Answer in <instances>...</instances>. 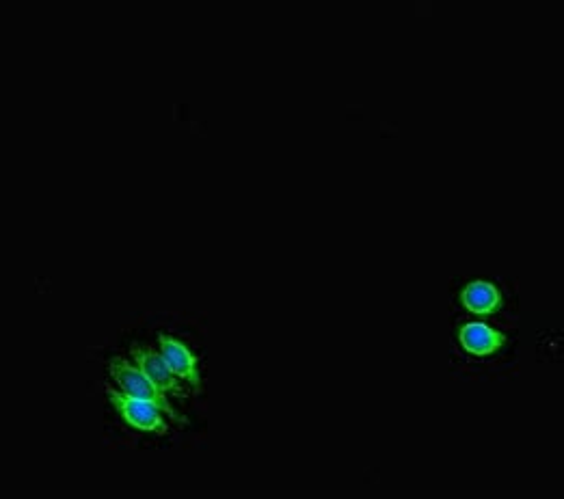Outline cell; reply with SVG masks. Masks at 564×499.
Masks as SVG:
<instances>
[{"label":"cell","mask_w":564,"mask_h":499,"mask_svg":"<svg viewBox=\"0 0 564 499\" xmlns=\"http://www.w3.org/2000/svg\"><path fill=\"white\" fill-rule=\"evenodd\" d=\"M160 355L167 361V366L171 368V372L178 376V379L186 381L193 389H201V376L197 370V361L191 355L184 344H180L178 340H173L169 335H160Z\"/></svg>","instance_id":"4"},{"label":"cell","mask_w":564,"mask_h":499,"mask_svg":"<svg viewBox=\"0 0 564 499\" xmlns=\"http://www.w3.org/2000/svg\"><path fill=\"white\" fill-rule=\"evenodd\" d=\"M461 303L472 314H493L502 307V294L489 281H472L461 292Z\"/></svg>","instance_id":"6"},{"label":"cell","mask_w":564,"mask_h":499,"mask_svg":"<svg viewBox=\"0 0 564 499\" xmlns=\"http://www.w3.org/2000/svg\"><path fill=\"white\" fill-rule=\"evenodd\" d=\"M459 340L469 355L487 357L498 353V350L504 346L506 337L500 331L482 325V322H469V325L461 329Z\"/></svg>","instance_id":"5"},{"label":"cell","mask_w":564,"mask_h":499,"mask_svg":"<svg viewBox=\"0 0 564 499\" xmlns=\"http://www.w3.org/2000/svg\"><path fill=\"white\" fill-rule=\"evenodd\" d=\"M132 357L137 361L139 370L150 379L163 394H173V396H184L182 385L178 383V376L171 372V368L167 366V361L163 359V355L154 353L150 348H141V346H132Z\"/></svg>","instance_id":"3"},{"label":"cell","mask_w":564,"mask_h":499,"mask_svg":"<svg viewBox=\"0 0 564 499\" xmlns=\"http://www.w3.org/2000/svg\"><path fill=\"white\" fill-rule=\"evenodd\" d=\"M106 396H109V402L113 407L122 413L126 424L139 430H150V433H167L169 430L163 417L165 411L160 409L158 404L150 400L132 398L124 394V391H115V389H106Z\"/></svg>","instance_id":"2"},{"label":"cell","mask_w":564,"mask_h":499,"mask_svg":"<svg viewBox=\"0 0 564 499\" xmlns=\"http://www.w3.org/2000/svg\"><path fill=\"white\" fill-rule=\"evenodd\" d=\"M111 374H113V379L115 383L119 385V389L124 391V394L132 396V398H141V400H150L154 404H158L160 409H163L173 422H184L182 417L173 411L171 407V402L165 398L163 391H160L147 376L141 372V370H134L132 366H128V363L124 359H115L111 363Z\"/></svg>","instance_id":"1"}]
</instances>
